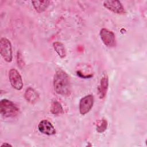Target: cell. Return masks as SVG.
<instances>
[{"instance_id": "1", "label": "cell", "mask_w": 147, "mask_h": 147, "mask_svg": "<svg viewBox=\"0 0 147 147\" xmlns=\"http://www.w3.org/2000/svg\"><path fill=\"white\" fill-rule=\"evenodd\" d=\"M54 90L59 95L68 96L71 93V84L68 75L63 69H58L53 76Z\"/></svg>"}, {"instance_id": "2", "label": "cell", "mask_w": 147, "mask_h": 147, "mask_svg": "<svg viewBox=\"0 0 147 147\" xmlns=\"http://www.w3.org/2000/svg\"><path fill=\"white\" fill-rule=\"evenodd\" d=\"M1 115L5 118H13L20 112L19 107L12 101L6 99H2L0 103Z\"/></svg>"}, {"instance_id": "3", "label": "cell", "mask_w": 147, "mask_h": 147, "mask_svg": "<svg viewBox=\"0 0 147 147\" xmlns=\"http://www.w3.org/2000/svg\"><path fill=\"white\" fill-rule=\"evenodd\" d=\"M0 52L2 57L6 62H11L13 59L11 44L6 38L2 37L0 40Z\"/></svg>"}, {"instance_id": "4", "label": "cell", "mask_w": 147, "mask_h": 147, "mask_svg": "<svg viewBox=\"0 0 147 147\" xmlns=\"http://www.w3.org/2000/svg\"><path fill=\"white\" fill-rule=\"evenodd\" d=\"M9 81L11 86L17 90H20L22 88L23 82L21 75L18 71L14 69H11L9 72Z\"/></svg>"}, {"instance_id": "5", "label": "cell", "mask_w": 147, "mask_h": 147, "mask_svg": "<svg viewBox=\"0 0 147 147\" xmlns=\"http://www.w3.org/2000/svg\"><path fill=\"white\" fill-rule=\"evenodd\" d=\"M99 34L103 43L106 46L108 47H114L115 46V37L113 32L107 29L102 28L100 31Z\"/></svg>"}, {"instance_id": "6", "label": "cell", "mask_w": 147, "mask_h": 147, "mask_svg": "<svg viewBox=\"0 0 147 147\" xmlns=\"http://www.w3.org/2000/svg\"><path fill=\"white\" fill-rule=\"evenodd\" d=\"M94 96L91 94L83 97L79 102V111L82 115L88 113L92 109L94 104Z\"/></svg>"}, {"instance_id": "7", "label": "cell", "mask_w": 147, "mask_h": 147, "mask_svg": "<svg viewBox=\"0 0 147 147\" xmlns=\"http://www.w3.org/2000/svg\"><path fill=\"white\" fill-rule=\"evenodd\" d=\"M103 6L114 13L118 14L125 13V9L119 1H105L103 2Z\"/></svg>"}, {"instance_id": "8", "label": "cell", "mask_w": 147, "mask_h": 147, "mask_svg": "<svg viewBox=\"0 0 147 147\" xmlns=\"http://www.w3.org/2000/svg\"><path fill=\"white\" fill-rule=\"evenodd\" d=\"M38 129L40 132L45 135L52 136L56 133V130L54 126L47 120L40 121L38 125Z\"/></svg>"}, {"instance_id": "9", "label": "cell", "mask_w": 147, "mask_h": 147, "mask_svg": "<svg viewBox=\"0 0 147 147\" xmlns=\"http://www.w3.org/2000/svg\"><path fill=\"white\" fill-rule=\"evenodd\" d=\"M109 87V78L106 74H105L100 80V83L98 87V96L100 99L104 98L107 94Z\"/></svg>"}, {"instance_id": "10", "label": "cell", "mask_w": 147, "mask_h": 147, "mask_svg": "<svg viewBox=\"0 0 147 147\" xmlns=\"http://www.w3.org/2000/svg\"><path fill=\"white\" fill-rule=\"evenodd\" d=\"M24 97L25 99L30 103H36L38 99V94L33 88L31 87L28 88L24 94Z\"/></svg>"}, {"instance_id": "11", "label": "cell", "mask_w": 147, "mask_h": 147, "mask_svg": "<svg viewBox=\"0 0 147 147\" xmlns=\"http://www.w3.org/2000/svg\"><path fill=\"white\" fill-rule=\"evenodd\" d=\"M32 3L38 13H42L45 11L49 6L50 1H33Z\"/></svg>"}, {"instance_id": "12", "label": "cell", "mask_w": 147, "mask_h": 147, "mask_svg": "<svg viewBox=\"0 0 147 147\" xmlns=\"http://www.w3.org/2000/svg\"><path fill=\"white\" fill-rule=\"evenodd\" d=\"M53 47L55 51L61 58H64L66 56V50L64 45L58 41L53 43Z\"/></svg>"}, {"instance_id": "13", "label": "cell", "mask_w": 147, "mask_h": 147, "mask_svg": "<svg viewBox=\"0 0 147 147\" xmlns=\"http://www.w3.org/2000/svg\"><path fill=\"white\" fill-rule=\"evenodd\" d=\"M51 111L54 115H60L63 113V109L59 102L54 100L52 103Z\"/></svg>"}, {"instance_id": "14", "label": "cell", "mask_w": 147, "mask_h": 147, "mask_svg": "<svg viewBox=\"0 0 147 147\" xmlns=\"http://www.w3.org/2000/svg\"><path fill=\"white\" fill-rule=\"evenodd\" d=\"M107 127V122L105 119H102L98 121L96 124V130L98 133L104 132Z\"/></svg>"}, {"instance_id": "15", "label": "cell", "mask_w": 147, "mask_h": 147, "mask_svg": "<svg viewBox=\"0 0 147 147\" xmlns=\"http://www.w3.org/2000/svg\"><path fill=\"white\" fill-rule=\"evenodd\" d=\"M11 146V145L7 144V143H3L1 145V146Z\"/></svg>"}]
</instances>
